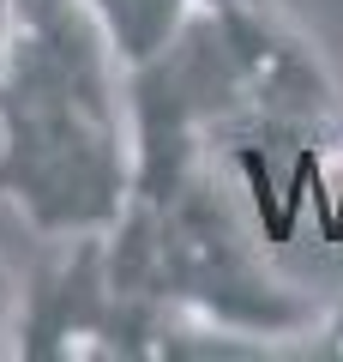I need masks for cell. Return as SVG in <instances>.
Masks as SVG:
<instances>
[{
  "label": "cell",
  "mask_w": 343,
  "mask_h": 362,
  "mask_svg": "<svg viewBox=\"0 0 343 362\" xmlns=\"http://www.w3.org/2000/svg\"><path fill=\"white\" fill-rule=\"evenodd\" d=\"M102 266L114 290L193 314L253 356H295L331 290L289 266L229 157L181 133H133V194L102 230Z\"/></svg>",
  "instance_id": "6da1fadb"
},
{
  "label": "cell",
  "mask_w": 343,
  "mask_h": 362,
  "mask_svg": "<svg viewBox=\"0 0 343 362\" xmlns=\"http://www.w3.org/2000/svg\"><path fill=\"white\" fill-rule=\"evenodd\" d=\"M133 194L127 66L78 0H18L0 78V199L37 242L97 235Z\"/></svg>",
  "instance_id": "7a4b0ae2"
},
{
  "label": "cell",
  "mask_w": 343,
  "mask_h": 362,
  "mask_svg": "<svg viewBox=\"0 0 343 362\" xmlns=\"http://www.w3.org/2000/svg\"><path fill=\"white\" fill-rule=\"evenodd\" d=\"M253 350L181 308L114 290L102 230L42 242L18 308V362H241Z\"/></svg>",
  "instance_id": "3957f363"
},
{
  "label": "cell",
  "mask_w": 343,
  "mask_h": 362,
  "mask_svg": "<svg viewBox=\"0 0 343 362\" xmlns=\"http://www.w3.org/2000/svg\"><path fill=\"white\" fill-rule=\"evenodd\" d=\"M78 6L97 18V30L109 37V49L121 54V66H139V61H151L157 49L175 42V30L193 18L199 0H78Z\"/></svg>",
  "instance_id": "277c9868"
},
{
  "label": "cell",
  "mask_w": 343,
  "mask_h": 362,
  "mask_svg": "<svg viewBox=\"0 0 343 362\" xmlns=\"http://www.w3.org/2000/svg\"><path fill=\"white\" fill-rule=\"evenodd\" d=\"M18 308H25V272L0 254V362H18Z\"/></svg>",
  "instance_id": "5b68a950"
},
{
  "label": "cell",
  "mask_w": 343,
  "mask_h": 362,
  "mask_svg": "<svg viewBox=\"0 0 343 362\" xmlns=\"http://www.w3.org/2000/svg\"><path fill=\"white\" fill-rule=\"evenodd\" d=\"M13 18H18V0H0V78H6V54H13Z\"/></svg>",
  "instance_id": "8992f818"
},
{
  "label": "cell",
  "mask_w": 343,
  "mask_h": 362,
  "mask_svg": "<svg viewBox=\"0 0 343 362\" xmlns=\"http://www.w3.org/2000/svg\"><path fill=\"white\" fill-rule=\"evenodd\" d=\"M199 6H253V0H199Z\"/></svg>",
  "instance_id": "52a82bcc"
}]
</instances>
